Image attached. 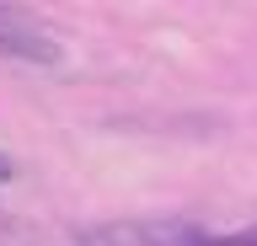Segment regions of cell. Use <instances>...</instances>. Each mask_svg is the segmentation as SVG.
<instances>
[{"label": "cell", "instance_id": "3", "mask_svg": "<svg viewBox=\"0 0 257 246\" xmlns=\"http://www.w3.org/2000/svg\"><path fill=\"white\" fill-rule=\"evenodd\" d=\"M6 177H11V161H6V155H0V182H6Z\"/></svg>", "mask_w": 257, "mask_h": 246}, {"label": "cell", "instance_id": "2", "mask_svg": "<svg viewBox=\"0 0 257 246\" xmlns=\"http://www.w3.org/2000/svg\"><path fill=\"white\" fill-rule=\"evenodd\" d=\"M0 54H6V59H22V65H43V70L64 65V49L54 38L32 33V27H0Z\"/></svg>", "mask_w": 257, "mask_h": 246}, {"label": "cell", "instance_id": "1", "mask_svg": "<svg viewBox=\"0 0 257 246\" xmlns=\"http://www.w3.org/2000/svg\"><path fill=\"white\" fill-rule=\"evenodd\" d=\"M209 235L177 219H118V225L80 230L75 246H204Z\"/></svg>", "mask_w": 257, "mask_h": 246}]
</instances>
